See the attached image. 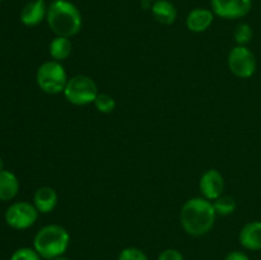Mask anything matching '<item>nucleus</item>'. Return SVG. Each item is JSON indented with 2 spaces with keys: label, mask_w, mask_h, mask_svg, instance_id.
I'll list each match as a JSON object with an SVG mask.
<instances>
[{
  "label": "nucleus",
  "mask_w": 261,
  "mask_h": 260,
  "mask_svg": "<svg viewBox=\"0 0 261 260\" xmlns=\"http://www.w3.org/2000/svg\"><path fill=\"white\" fill-rule=\"evenodd\" d=\"M53 2H58V0H53Z\"/></svg>",
  "instance_id": "bb28decb"
},
{
  "label": "nucleus",
  "mask_w": 261,
  "mask_h": 260,
  "mask_svg": "<svg viewBox=\"0 0 261 260\" xmlns=\"http://www.w3.org/2000/svg\"><path fill=\"white\" fill-rule=\"evenodd\" d=\"M69 78L60 61L48 60L41 64L36 73V82L42 92L47 94L63 93Z\"/></svg>",
  "instance_id": "20e7f679"
},
{
  "label": "nucleus",
  "mask_w": 261,
  "mask_h": 260,
  "mask_svg": "<svg viewBox=\"0 0 261 260\" xmlns=\"http://www.w3.org/2000/svg\"><path fill=\"white\" fill-rule=\"evenodd\" d=\"M37 251L33 247H19L10 256V260H41Z\"/></svg>",
  "instance_id": "aec40b11"
},
{
  "label": "nucleus",
  "mask_w": 261,
  "mask_h": 260,
  "mask_svg": "<svg viewBox=\"0 0 261 260\" xmlns=\"http://www.w3.org/2000/svg\"><path fill=\"white\" fill-rule=\"evenodd\" d=\"M38 211L33 203L28 201H15L10 204L5 211V222L13 229H27L37 222Z\"/></svg>",
  "instance_id": "0eeeda50"
},
{
  "label": "nucleus",
  "mask_w": 261,
  "mask_h": 260,
  "mask_svg": "<svg viewBox=\"0 0 261 260\" xmlns=\"http://www.w3.org/2000/svg\"><path fill=\"white\" fill-rule=\"evenodd\" d=\"M71 50H73V43L70 38L63 37V36H56L48 45V53L53 60L63 61L70 56Z\"/></svg>",
  "instance_id": "dca6fc26"
},
{
  "label": "nucleus",
  "mask_w": 261,
  "mask_h": 260,
  "mask_svg": "<svg viewBox=\"0 0 261 260\" xmlns=\"http://www.w3.org/2000/svg\"><path fill=\"white\" fill-rule=\"evenodd\" d=\"M150 10L154 19L161 24H173L177 19V9L170 0H155L153 2Z\"/></svg>",
  "instance_id": "4468645a"
},
{
  "label": "nucleus",
  "mask_w": 261,
  "mask_h": 260,
  "mask_svg": "<svg viewBox=\"0 0 261 260\" xmlns=\"http://www.w3.org/2000/svg\"><path fill=\"white\" fill-rule=\"evenodd\" d=\"M212 10L224 19H240L250 13L252 0H211Z\"/></svg>",
  "instance_id": "6e6552de"
},
{
  "label": "nucleus",
  "mask_w": 261,
  "mask_h": 260,
  "mask_svg": "<svg viewBox=\"0 0 261 260\" xmlns=\"http://www.w3.org/2000/svg\"><path fill=\"white\" fill-rule=\"evenodd\" d=\"M117 260H149L147 254L138 247H125L119 254Z\"/></svg>",
  "instance_id": "412c9836"
},
{
  "label": "nucleus",
  "mask_w": 261,
  "mask_h": 260,
  "mask_svg": "<svg viewBox=\"0 0 261 260\" xmlns=\"http://www.w3.org/2000/svg\"><path fill=\"white\" fill-rule=\"evenodd\" d=\"M47 9L46 0H31L20 10V22L27 27L38 25L47 17Z\"/></svg>",
  "instance_id": "9d476101"
},
{
  "label": "nucleus",
  "mask_w": 261,
  "mask_h": 260,
  "mask_svg": "<svg viewBox=\"0 0 261 260\" xmlns=\"http://www.w3.org/2000/svg\"><path fill=\"white\" fill-rule=\"evenodd\" d=\"M214 15L216 14L213 10L205 9V8H195L186 17V27L191 32H205L213 24Z\"/></svg>",
  "instance_id": "9b49d317"
},
{
  "label": "nucleus",
  "mask_w": 261,
  "mask_h": 260,
  "mask_svg": "<svg viewBox=\"0 0 261 260\" xmlns=\"http://www.w3.org/2000/svg\"><path fill=\"white\" fill-rule=\"evenodd\" d=\"M157 260H185L182 252L177 249H166L158 255Z\"/></svg>",
  "instance_id": "4be33fe9"
},
{
  "label": "nucleus",
  "mask_w": 261,
  "mask_h": 260,
  "mask_svg": "<svg viewBox=\"0 0 261 260\" xmlns=\"http://www.w3.org/2000/svg\"><path fill=\"white\" fill-rule=\"evenodd\" d=\"M217 213L213 201L196 196L185 201L180 212V222L190 236L200 237L208 233L216 223Z\"/></svg>",
  "instance_id": "f257e3e1"
},
{
  "label": "nucleus",
  "mask_w": 261,
  "mask_h": 260,
  "mask_svg": "<svg viewBox=\"0 0 261 260\" xmlns=\"http://www.w3.org/2000/svg\"><path fill=\"white\" fill-rule=\"evenodd\" d=\"M19 191V180L12 171H0V200H13Z\"/></svg>",
  "instance_id": "2eb2a0df"
},
{
  "label": "nucleus",
  "mask_w": 261,
  "mask_h": 260,
  "mask_svg": "<svg viewBox=\"0 0 261 260\" xmlns=\"http://www.w3.org/2000/svg\"><path fill=\"white\" fill-rule=\"evenodd\" d=\"M0 2H4V0H0Z\"/></svg>",
  "instance_id": "cd10ccee"
},
{
  "label": "nucleus",
  "mask_w": 261,
  "mask_h": 260,
  "mask_svg": "<svg viewBox=\"0 0 261 260\" xmlns=\"http://www.w3.org/2000/svg\"><path fill=\"white\" fill-rule=\"evenodd\" d=\"M140 2L142 3H153V2H155V0H140Z\"/></svg>",
  "instance_id": "a878e982"
},
{
  "label": "nucleus",
  "mask_w": 261,
  "mask_h": 260,
  "mask_svg": "<svg viewBox=\"0 0 261 260\" xmlns=\"http://www.w3.org/2000/svg\"><path fill=\"white\" fill-rule=\"evenodd\" d=\"M217 216H229L236 209V200L231 195H221L213 201Z\"/></svg>",
  "instance_id": "f3484780"
},
{
  "label": "nucleus",
  "mask_w": 261,
  "mask_h": 260,
  "mask_svg": "<svg viewBox=\"0 0 261 260\" xmlns=\"http://www.w3.org/2000/svg\"><path fill=\"white\" fill-rule=\"evenodd\" d=\"M224 260H250V257L247 256L244 251L236 250V251L229 252V254L224 257Z\"/></svg>",
  "instance_id": "5701e85b"
},
{
  "label": "nucleus",
  "mask_w": 261,
  "mask_h": 260,
  "mask_svg": "<svg viewBox=\"0 0 261 260\" xmlns=\"http://www.w3.org/2000/svg\"><path fill=\"white\" fill-rule=\"evenodd\" d=\"M234 41H236L237 45L240 46H246L250 41L254 37V31H252L251 25L247 24V23H241L236 27L233 32Z\"/></svg>",
  "instance_id": "6ab92c4d"
},
{
  "label": "nucleus",
  "mask_w": 261,
  "mask_h": 260,
  "mask_svg": "<svg viewBox=\"0 0 261 260\" xmlns=\"http://www.w3.org/2000/svg\"><path fill=\"white\" fill-rule=\"evenodd\" d=\"M70 245V235L60 224H47L40 228L33 239V249L42 259L51 260L61 256Z\"/></svg>",
  "instance_id": "7ed1b4c3"
},
{
  "label": "nucleus",
  "mask_w": 261,
  "mask_h": 260,
  "mask_svg": "<svg viewBox=\"0 0 261 260\" xmlns=\"http://www.w3.org/2000/svg\"><path fill=\"white\" fill-rule=\"evenodd\" d=\"M228 68L237 78H251L257 68L256 56L247 46H234L228 54Z\"/></svg>",
  "instance_id": "423d86ee"
},
{
  "label": "nucleus",
  "mask_w": 261,
  "mask_h": 260,
  "mask_svg": "<svg viewBox=\"0 0 261 260\" xmlns=\"http://www.w3.org/2000/svg\"><path fill=\"white\" fill-rule=\"evenodd\" d=\"M59 196L55 189L50 186H42L35 191L33 195V205L38 211V213L47 214L51 213L58 205Z\"/></svg>",
  "instance_id": "ddd939ff"
},
{
  "label": "nucleus",
  "mask_w": 261,
  "mask_h": 260,
  "mask_svg": "<svg viewBox=\"0 0 261 260\" xmlns=\"http://www.w3.org/2000/svg\"><path fill=\"white\" fill-rule=\"evenodd\" d=\"M199 189L203 195V198L208 200L214 201L219 196L223 195L224 190V177L218 170L212 168V170L205 171L201 175L200 181H199Z\"/></svg>",
  "instance_id": "1a4fd4ad"
},
{
  "label": "nucleus",
  "mask_w": 261,
  "mask_h": 260,
  "mask_svg": "<svg viewBox=\"0 0 261 260\" xmlns=\"http://www.w3.org/2000/svg\"><path fill=\"white\" fill-rule=\"evenodd\" d=\"M93 105L101 114H111L116 109V101L109 93H98Z\"/></svg>",
  "instance_id": "a211bd4d"
},
{
  "label": "nucleus",
  "mask_w": 261,
  "mask_h": 260,
  "mask_svg": "<svg viewBox=\"0 0 261 260\" xmlns=\"http://www.w3.org/2000/svg\"><path fill=\"white\" fill-rule=\"evenodd\" d=\"M4 170V162H3V158L0 157V171Z\"/></svg>",
  "instance_id": "393cba45"
},
{
  "label": "nucleus",
  "mask_w": 261,
  "mask_h": 260,
  "mask_svg": "<svg viewBox=\"0 0 261 260\" xmlns=\"http://www.w3.org/2000/svg\"><path fill=\"white\" fill-rule=\"evenodd\" d=\"M240 244L250 251L261 250V221L249 222L241 228L239 235Z\"/></svg>",
  "instance_id": "f8f14e48"
},
{
  "label": "nucleus",
  "mask_w": 261,
  "mask_h": 260,
  "mask_svg": "<svg viewBox=\"0 0 261 260\" xmlns=\"http://www.w3.org/2000/svg\"><path fill=\"white\" fill-rule=\"evenodd\" d=\"M51 260H71V259L66 257L65 255H61V256H58V257H55V259H51Z\"/></svg>",
  "instance_id": "b1692460"
},
{
  "label": "nucleus",
  "mask_w": 261,
  "mask_h": 260,
  "mask_svg": "<svg viewBox=\"0 0 261 260\" xmlns=\"http://www.w3.org/2000/svg\"><path fill=\"white\" fill-rule=\"evenodd\" d=\"M63 93L71 105L86 106V105L93 103L99 92L97 83L91 76L78 74L69 78Z\"/></svg>",
  "instance_id": "39448f33"
},
{
  "label": "nucleus",
  "mask_w": 261,
  "mask_h": 260,
  "mask_svg": "<svg viewBox=\"0 0 261 260\" xmlns=\"http://www.w3.org/2000/svg\"><path fill=\"white\" fill-rule=\"evenodd\" d=\"M46 22L56 36L70 38L81 32L83 18L81 10L74 3L69 0H58L48 5Z\"/></svg>",
  "instance_id": "f03ea898"
}]
</instances>
